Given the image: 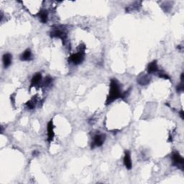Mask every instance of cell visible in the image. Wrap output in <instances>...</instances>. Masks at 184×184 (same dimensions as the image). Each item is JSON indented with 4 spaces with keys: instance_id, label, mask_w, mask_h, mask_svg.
<instances>
[{
    "instance_id": "cell-17",
    "label": "cell",
    "mask_w": 184,
    "mask_h": 184,
    "mask_svg": "<svg viewBox=\"0 0 184 184\" xmlns=\"http://www.w3.org/2000/svg\"><path fill=\"white\" fill-rule=\"evenodd\" d=\"M159 77L164 78V79H166V80L170 79V77L168 76V75L166 74H164V73H160V74H159Z\"/></svg>"
},
{
    "instance_id": "cell-1",
    "label": "cell",
    "mask_w": 184,
    "mask_h": 184,
    "mask_svg": "<svg viewBox=\"0 0 184 184\" xmlns=\"http://www.w3.org/2000/svg\"><path fill=\"white\" fill-rule=\"evenodd\" d=\"M110 90L109 95L107 96L106 104H110L111 103L113 102L116 99H119L123 96V94L121 92V88L119 86V83L117 80L112 79L110 82Z\"/></svg>"
},
{
    "instance_id": "cell-14",
    "label": "cell",
    "mask_w": 184,
    "mask_h": 184,
    "mask_svg": "<svg viewBox=\"0 0 184 184\" xmlns=\"http://www.w3.org/2000/svg\"><path fill=\"white\" fill-rule=\"evenodd\" d=\"M52 81H53V78H52L51 77H50V76H48V77H46L45 79L43 84L45 86H48L51 85Z\"/></svg>"
},
{
    "instance_id": "cell-15",
    "label": "cell",
    "mask_w": 184,
    "mask_h": 184,
    "mask_svg": "<svg viewBox=\"0 0 184 184\" xmlns=\"http://www.w3.org/2000/svg\"><path fill=\"white\" fill-rule=\"evenodd\" d=\"M177 92H183L184 90V85H183V82L180 81V83L179 85L177 86Z\"/></svg>"
},
{
    "instance_id": "cell-5",
    "label": "cell",
    "mask_w": 184,
    "mask_h": 184,
    "mask_svg": "<svg viewBox=\"0 0 184 184\" xmlns=\"http://www.w3.org/2000/svg\"><path fill=\"white\" fill-rule=\"evenodd\" d=\"M47 131H48V140L49 142H51L53 140L55 136L54 133V125H53V120H51L48 122L47 127Z\"/></svg>"
},
{
    "instance_id": "cell-10",
    "label": "cell",
    "mask_w": 184,
    "mask_h": 184,
    "mask_svg": "<svg viewBox=\"0 0 184 184\" xmlns=\"http://www.w3.org/2000/svg\"><path fill=\"white\" fill-rule=\"evenodd\" d=\"M41 81H42V75H41L40 73H37L32 78L30 87L36 86L37 85H38L40 83Z\"/></svg>"
},
{
    "instance_id": "cell-16",
    "label": "cell",
    "mask_w": 184,
    "mask_h": 184,
    "mask_svg": "<svg viewBox=\"0 0 184 184\" xmlns=\"http://www.w3.org/2000/svg\"><path fill=\"white\" fill-rule=\"evenodd\" d=\"M27 106L29 107L30 109L33 110V109L35 108V101H34L33 100H31V101H28V104H27Z\"/></svg>"
},
{
    "instance_id": "cell-4",
    "label": "cell",
    "mask_w": 184,
    "mask_h": 184,
    "mask_svg": "<svg viewBox=\"0 0 184 184\" xmlns=\"http://www.w3.org/2000/svg\"><path fill=\"white\" fill-rule=\"evenodd\" d=\"M105 139H106L105 135H103V134L96 135L94 137V140H93V142L92 143V147L94 148V147H101L104 144V142Z\"/></svg>"
},
{
    "instance_id": "cell-12",
    "label": "cell",
    "mask_w": 184,
    "mask_h": 184,
    "mask_svg": "<svg viewBox=\"0 0 184 184\" xmlns=\"http://www.w3.org/2000/svg\"><path fill=\"white\" fill-rule=\"evenodd\" d=\"M38 17L40 18V21L42 23H46L48 22V12L47 10H40L38 13Z\"/></svg>"
},
{
    "instance_id": "cell-8",
    "label": "cell",
    "mask_w": 184,
    "mask_h": 184,
    "mask_svg": "<svg viewBox=\"0 0 184 184\" xmlns=\"http://www.w3.org/2000/svg\"><path fill=\"white\" fill-rule=\"evenodd\" d=\"M2 61L4 68H8L12 64V55L10 53H5L2 57Z\"/></svg>"
},
{
    "instance_id": "cell-2",
    "label": "cell",
    "mask_w": 184,
    "mask_h": 184,
    "mask_svg": "<svg viewBox=\"0 0 184 184\" xmlns=\"http://www.w3.org/2000/svg\"><path fill=\"white\" fill-rule=\"evenodd\" d=\"M172 160H173V165L176 166V167L179 168L183 170V165H184V160L183 157L180 155L178 153H174L172 155Z\"/></svg>"
},
{
    "instance_id": "cell-6",
    "label": "cell",
    "mask_w": 184,
    "mask_h": 184,
    "mask_svg": "<svg viewBox=\"0 0 184 184\" xmlns=\"http://www.w3.org/2000/svg\"><path fill=\"white\" fill-rule=\"evenodd\" d=\"M124 164L125 165L126 168L130 170L133 167V163H132L131 160V155H130V152L129 150H126L124 152Z\"/></svg>"
},
{
    "instance_id": "cell-9",
    "label": "cell",
    "mask_w": 184,
    "mask_h": 184,
    "mask_svg": "<svg viewBox=\"0 0 184 184\" xmlns=\"http://www.w3.org/2000/svg\"><path fill=\"white\" fill-rule=\"evenodd\" d=\"M147 70L148 74H153V73L158 71V66L156 60H154V61L151 62V63L148 64Z\"/></svg>"
},
{
    "instance_id": "cell-3",
    "label": "cell",
    "mask_w": 184,
    "mask_h": 184,
    "mask_svg": "<svg viewBox=\"0 0 184 184\" xmlns=\"http://www.w3.org/2000/svg\"><path fill=\"white\" fill-rule=\"evenodd\" d=\"M83 59H84V55H83V51H79L78 53L71 55L70 61L75 65H78L83 62Z\"/></svg>"
},
{
    "instance_id": "cell-7",
    "label": "cell",
    "mask_w": 184,
    "mask_h": 184,
    "mask_svg": "<svg viewBox=\"0 0 184 184\" xmlns=\"http://www.w3.org/2000/svg\"><path fill=\"white\" fill-rule=\"evenodd\" d=\"M51 36L58 37V38H60L63 40H65L66 37V34L63 30L59 29V28H55L52 31Z\"/></svg>"
},
{
    "instance_id": "cell-13",
    "label": "cell",
    "mask_w": 184,
    "mask_h": 184,
    "mask_svg": "<svg viewBox=\"0 0 184 184\" xmlns=\"http://www.w3.org/2000/svg\"><path fill=\"white\" fill-rule=\"evenodd\" d=\"M149 81L150 80L148 79L147 77L145 76V77H142L140 80H139V83H140L141 85H145L149 83Z\"/></svg>"
},
{
    "instance_id": "cell-18",
    "label": "cell",
    "mask_w": 184,
    "mask_h": 184,
    "mask_svg": "<svg viewBox=\"0 0 184 184\" xmlns=\"http://www.w3.org/2000/svg\"><path fill=\"white\" fill-rule=\"evenodd\" d=\"M180 117H181V119H184V116H183V110H181L180 112Z\"/></svg>"
},
{
    "instance_id": "cell-11",
    "label": "cell",
    "mask_w": 184,
    "mask_h": 184,
    "mask_svg": "<svg viewBox=\"0 0 184 184\" xmlns=\"http://www.w3.org/2000/svg\"><path fill=\"white\" fill-rule=\"evenodd\" d=\"M20 60L22 61H28L32 59V52L30 49H27L20 55Z\"/></svg>"
}]
</instances>
